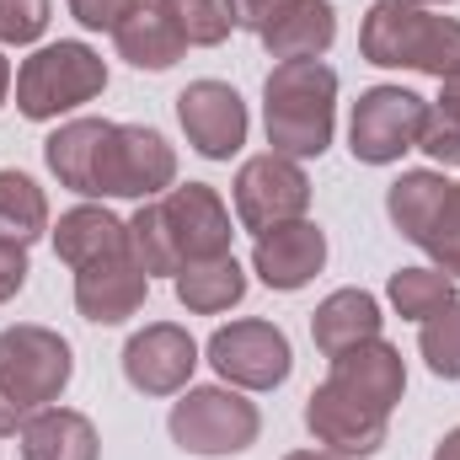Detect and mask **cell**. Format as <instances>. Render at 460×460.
<instances>
[{"label": "cell", "mask_w": 460, "mask_h": 460, "mask_svg": "<svg viewBox=\"0 0 460 460\" xmlns=\"http://www.w3.org/2000/svg\"><path fill=\"white\" fill-rule=\"evenodd\" d=\"M22 460H102V439H97V423L75 407H43L22 423L16 434Z\"/></svg>", "instance_id": "d6986e66"}, {"label": "cell", "mask_w": 460, "mask_h": 460, "mask_svg": "<svg viewBox=\"0 0 460 460\" xmlns=\"http://www.w3.org/2000/svg\"><path fill=\"white\" fill-rule=\"evenodd\" d=\"M230 11H235V27H246V32L262 38L273 22H284L295 11V0H230Z\"/></svg>", "instance_id": "d6a6232c"}, {"label": "cell", "mask_w": 460, "mask_h": 460, "mask_svg": "<svg viewBox=\"0 0 460 460\" xmlns=\"http://www.w3.org/2000/svg\"><path fill=\"white\" fill-rule=\"evenodd\" d=\"M27 273H32L27 246H16V241H5V235H0V305H11V300L27 289Z\"/></svg>", "instance_id": "836d02e7"}, {"label": "cell", "mask_w": 460, "mask_h": 460, "mask_svg": "<svg viewBox=\"0 0 460 460\" xmlns=\"http://www.w3.org/2000/svg\"><path fill=\"white\" fill-rule=\"evenodd\" d=\"M102 92H108V59L81 38L43 43L16 65V113L27 123H59L97 102Z\"/></svg>", "instance_id": "277c9868"}, {"label": "cell", "mask_w": 460, "mask_h": 460, "mask_svg": "<svg viewBox=\"0 0 460 460\" xmlns=\"http://www.w3.org/2000/svg\"><path fill=\"white\" fill-rule=\"evenodd\" d=\"M70 375H75V353L70 343L43 327V322H16L0 332V391L32 418L43 407H54L65 391H70Z\"/></svg>", "instance_id": "52a82bcc"}, {"label": "cell", "mask_w": 460, "mask_h": 460, "mask_svg": "<svg viewBox=\"0 0 460 460\" xmlns=\"http://www.w3.org/2000/svg\"><path fill=\"white\" fill-rule=\"evenodd\" d=\"M54 0H0V49H27L49 32Z\"/></svg>", "instance_id": "4dcf8cb0"}, {"label": "cell", "mask_w": 460, "mask_h": 460, "mask_svg": "<svg viewBox=\"0 0 460 460\" xmlns=\"http://www.w3.org/2000/svg\"><path fill=\"white\" fill-rule=\"evenodd\" d=\"M358 54L380 70H418L445 86L460 75V22L418 0H375L358 27Z\"/></svg>", "instance_id": "3957f363"}, {"label": "cell", "mask_w": 460, "mask_h": 460, "mask_svg": "<svg viewBox=\"0 0 460 460\" xmlns=\"http://www.w3.org/2000/svg\"><path fill=\"white\" fill-rule=\"evenodd\" d=\"M418 353L429 364V375L439 380H460V300L445 305L439 316L418 322Z\"/></svg>", "instance_id": "83f0119b"}, {"label": "cell", "mask_w": 460, "mask_h": 460, "mask_svg": "<svg viewBox=\"0 0 460 460\" xmlns=\"http://www.w3.org/2000/svg\"><path fill=\"white\" fill-rule=\"evenodd\" d=\"M305 429H311V439H316L322 450H332V456L369 460L385 445V434H391V412L369 407L364 396L343 391L338 380H322V385L305 396Z\"/></svg>", "instance_id": "8fae6325"}, {"label": "cell", "mask_w": 460, "mask_h": 460, "mask_svg": "<svg viewBox=\"0 0 460 460\" xmlns=\"http://www.w3.org/2000/svg\"><path fill=\"white\" fill-rule=\"evenodd\" d=\"M268 145L289 161H322L338 134V70L327 59H284L262 81Z\"/></svg>", "instance_id": "7a4b0ae2"}, {"label": "cell", "mask_w": 460, "mask_h": 460, "mask_svg": "<svg viewBox=\"0 0 460 460\" xmlns=\"http://www.w3.org/2000/svg\"><path fill=\"white\" fill-rule=\"evenodd\" d=\"M70 16L86 27V32H118V22L139 5V0H65Z\"/></svg>", "instance_id": "1f68e13d"}, {"label": "cell", "mask_w": 460, "mask_h": 460, "mask_svg": "<svg viewBox=\"0 0 460 460\" xmlns=\"http://www.w3.org/2000/svg\"><path fill=\"white\" fill-rule=\"evenodd\" d=\"M418 5H456V0H418Z\"/></svg>", "instance_id": "f35d334b"}, {"label": "cell", "mask_w": 460, "mask_h": 460, "mask_svg": "<svg viewBox=\"0 0 460 460\" xmlns=\"http://www.w3.org/2000/svg\"><path fill=\"white\" fill-rule=\"evenodd\" d=\"M150 295V273L123 252L108 262H92L75 273V311L92 322V327H123Z\"/></svg>", "instance_id": "9a60e30c"}, {"label": "cell", "mask_w": 460, "mask_h": 460, "mask_svg": "<svg viewBox=\"0 0 460 460\" xmlns=\"http://www.w3.org/2000/svg\"><path fill=\"white\" fill-rule=\"evenodd\" d=\"M429 102L407 86H369L358 92L353 113H348V150L364 166H396L407 150H418Z\"/></svg>", "instance_id": "30bf717a"}, {"label": "cell", "mask_w": 460, "mask_h": 460, "mask_svg": "<svg viewBox=\"0 0 460 460\" xmlns=\"http://www.w3.org/2000/svg\"><path fill=\"white\" fill-rule=\"evenodd\" d=\"M380 327H385V311H380V300L369 289H332L311 311V338L322 348V358H338L348 348L380 338Z\"/></svg>", "instance_id": "ffe728a7"}, {"label": "cell", "mask_w": 460, "mask_h": 460, "mask_svg": "<svg viewBox=\"0 0 460 460\" xmlns=\"http://www.w3.org/2000/svg\"><path fill=\"white\" fill-rule=\"evenodd\" d=\"M11 86H16V70H11V59H5V49H0V108H5Z\"/></svg>", "instance_id": "8d00e7d4"}, {"label": "cell", "mask_w": 460, "mask_h": 460, "mask_svg": "<svg viewBox=\"0 0 460 460\" xmlns=\"http://www.w3.org/2000/svg\"><path fill=\"white\" fill-rule=\"evenodd\" d=\"M230 204H235L241 230H252V235H262L273 226H289V220H305L311 215L305 161H289L279 150H262V155L241 161V172L230 182Z\"/></svg>", "instance_id": "ba28073f"}, {"label": "cell", "mask_w": 460, "mask_h": 460, "mask_svg": "<svg viewBox=\"0 0 460 460\" xmlns=\"http://www.w3.org/2000/svg\"><path fill=\"white\" fill-rule=\"evenodd\" d=\"M327 380H338L343 391L364 396L369 407L391 412V407L407 396V358H402V348H391L385 338H369V343L338 353Z\"/></svg>", "instance_id": "e0dca14e"}, {"label": "cell", "mask_w": 460, "mask_h": 460, "mask_svg": "<svg viewBox=\"0 0 460 460\" xmlns=\"http://www.w3.org/2000/svg\"><path fill=\"white\" fill-rule=\"evenodd\" d=\"M434 460H460V423L439 439V450H434Z\"/></svg>", "instance_id": "d590c367"}, {"label": "cell", "mask_w": 460, "mask_h": 460, "mask_svg": "<svg viewBox=\"0 0 460 460\" xmlns=\"http://www.w3.org/2000/svg\"><path fill=\"white\" fill-rule=\"evenodd\" d=\"M385 300H391V311H396L402 322H429V316H439L445 305H456L460 295H456V279H450L445 268L418 262V268H396V273H391Z\"/></svg>", "instance_id": "d4e9b609"}, {"label": "cell", "mask_w": 460, "mask_h": 460, "mask_svg": "<svg viewBox=\"0 0 460 460\" xmlns=\"http://www.w3.org/2000/svg\"><path fill=\"white\" fill-rule=\"evenodd\" d=\"M161 5L177 22V32L188 38V49H220L230 32H235L230 0H161Z\"/></svg>", "instance_id": "4316f807"}, {"label": "cell", "mask_w": 460, "mask_h": 460, "mask_svg": "<svg viewBox=\"0 0 460 460\" xmlns=\"http://www.w3.org/2000/svg\"><path fill=\"white\" fill-rule=\"evenodd\" d=\"M204 358L235 391H279L289 380V369H295L289 332L279 322H262V316H241V322L220 327L204 343Z\"/></svg>", "instance_id": "9c48e42d"}, {"label": "cell", "mask_w": 460, "mask_h": 460, "mask_svg": "<svg viewBox=\"0 0 460 460\" xmlns=\"http://www.w3.org/2000/svg\"><path fill=\"white\" fill-rule=\"evenodd\" d=\"M445 188H450V177H445L439 166L402 172V177L385 188V215H391V226H396L402 241H412V246H418V235H423V226H429V215L439 209Z\"/></svg>", "instance_id": "cb8c5ba5"}, {"label": "cell", "mask_w": 460, "mask_h": 460, "mask_svg": "<svg viewBox=\"0 0 460 460\" xmlns=\"http://www.w3.org/2000/svg\"><path fill=\"white\" fill-rule=\"evenodd\" d=\"M177 123H182L188 145H193L204 161H230V155H241L246 128H252L246 102H241V92H235L230 81H188V86L177 92Z\"/></svg>", "instance_id": "4fadbf2b"}, {"label": "cell", "mask_w": 460, "mask_h": 460, "mask_svg": "<svg viewBox=\"0 0 460 460\" xmlns=\"http://www.w3.org/2000/svg\"><path fill=\"white\" fill-rule=\"evenodd\" d=\"M22 423H27V412H22V407L0 391V434H22Z\"/></svg>", "instance_id": "e575fe53"}, {"label": "cell", "mask_w": 460, "mask_h": 460, "mask_svg": "<svg viewBox=\"0 0 460 460\" xmlns=\"http://www.w3.org/2000/svg\"><path fill=\"white\" fill-rule=\"evenodd\" d=\"M177 188V150L161 128L150 123H113L108 139H102V155H97V182H92V199H134V204H150L161 193Z\"/></svg>", "instance_id": "8992f818"}, {"label": "cell", "mask_w": 460, "mask_h": 460, "mask_svg": "<svg viewBox=\"0 0 460 460\" xmlns=\"http://www.w3.org/2000/svg\"><path fill=\"white\" fill-rule=\"evenodd\" d=\"M113 49H118V59H123V65L161 75V70H172V65L188 54V38L177 32V22L166 16V5H161V0H139V5L118 22Z\"/></svg>", "instance_id": "ac0fdd59"}, {"label": "cell", "mask_w": 460, "mask_h": 460, "mask_svg": "<svg viewBox=\"0 0 460 460\" xmlns=\"http://www.w3.org/2000/svg\"><path fill=\"white\" fill-rule=\"evenodd\" d=\"M338 43V5L332 0H295V11L284 22H273L262 32L268 59H322Z\"/></svg>", "instance_id": "7402d4cb"}, {"label": "cell", "mask_w": 460, "mask_h": 460, "mask_svg": "<svg viewBox=\"0 0 460 460\" xmlns=\"http://www.w3.org/2000/svg\"><path fill=\"white\" fill-rule=\"evenodd\" d=\"M418 246L434 257V268H445V273L460 284V182L445 188L439 209L429 215V226H423V235H418Z\"/></svg>", "instance_id": "f1b7e54d"}, {"label": "cell", "mask_w": 460, "mask_h": 460, "mask_svg": "<svg viewBox=\"0 0 460 460\" xmlns=\"http://www.w3.org/2000/svg\"><path fill=\"white\" fill-rule=\"evenodd\" d=\"M49 235H54V257L70 273L128 252V220H118L108 204H75V209H65L59 226L49 230Z\"/></svg>", "instance_id": "2e32d148"}, {"label": "cell", "mask_w": 460, "mask_h": 460, "mask_svg": "<svg viewBox=\"0 0 460 460\" xmlns=\"http://www.w3.org/2000/svg\"><path fill=\"white\" fill-rule=\"evenodd\" d=\"M418 150H423L434 166H460V97L456 92H439V97L429 102Z\"/></svg>", "instance_id": "f546056e"}, {"label": "cell", "mask_w": 460, "mask_h": 460, "mask_svg": "<svg viewBox=\"0 0 460 460\" xmlns=\"http://www.w3.org/2000/svg\"><path fill=\"white\" fill-rule=\"evenodd\" d=\"M199 343L177 322H150L123 343V380L139 396H182L199 369Z\"/></svg>", "instance_id": "7c38bea8"}, {"label": "cell", "mask_w": 460, "mask_h": 460, "mask_svg": "<svg viewBox=\"0 0 460 460\" xmlns=\"http://www.w3.org/2000/svg\"><path fill=\"white\" fill-rule=\"evenodd\" d=\"M284 460H343V456H332V450H295V456H284Z\"/></svg>", "instance_id": "74e56055"}, {"label": "cell", "mask_w": 460, "mask_h": 460, "mask_svg": "<svg viewBox=\"0 0 460 460\" xmlns=\"http://www.w3.org/2000/svg\"><path fill=\"white\" fill-rule=\"evenodd\" d=\"M230 204L209 182H177L172 193L150 199L128 220V257L150 279H177L199 257L230 252Z\"/></svg>", "instance_id": "6da1fadb"}, {"label": "cell", "mask_w": 460, "mask_h": 460, "mask_svg": "<svg viewBox=\"0 0 460 460\" xmlns=\"http://www.w3.org/2000/svg\"><path fill=\"white\" fill-rule=\"evenodd\" d=\"M166 434L177 450L188 456H204V460H220V456H241L257 445L262 434V412L257 402H246V391L235 385H188L177 402H172V418H166Z\"/></svg>", "instance_id": "5b68a950"}, {"label": "cell", "mask_w": 460, "mask_h": 460, "mask_svg": "<svg viewBox=\"0 0 460 460\" xmlns=\"http://www.w3.org/2000/svg\"><path fill=\"white\" fill-rule=\"evenodd\" d=\"M322 268H327V230L316 226L311 215H305V220H289V226L262 230L257 246H252V273H257L268 289H279V295L305 289Z\"/></svg>", "instance_id": "5bb4252c"}, {"label": "cell", "mask_w": 460, "mask_h": 460, "mask_svg": "<svg viewBox=\"0 0 460 460\" xmlns=\"http://www.w3.org/2000/svg\"><path fill=\"white\" fill-rule=\"evenodd\" d=\"M49 193L16 172V166H0V235L16 241V246H32L38 235H49Z\"/></svg>", "instance_id": "484cf974"}, {"label": "cell", "mask_w": 460, "mask_h": 460, "mask_svg": "<svg viewBox=\"0 0 460 460\" xmlns=\"http://www.w3.org/2000/svg\"><path fill=\"white\" fill-rule=\"evenodd\" d=\"M108 128H113V118H70V123H59V128L43 139V161H49V172L59 177V188L92 199L97 155H102Z\"/></svg>", "instance_id": "44dd1931"}, {"label": "cell", "mask_w": 460, "mask_h": 460, "mask_svg": "<svg viewBox=\"0 0 460 460\" xmlns=\"http://www.w3.org/2000/svg\"><path fill=\"white\" fill-rule=\"evenodd\" d=\"M177 300L193 311V316H220L230 305L246 300V268L235 262V252H220V257H199L188 262L177 279H172Z\"/></svg>", "instance_id": "603a6c76"}]
</instances>
